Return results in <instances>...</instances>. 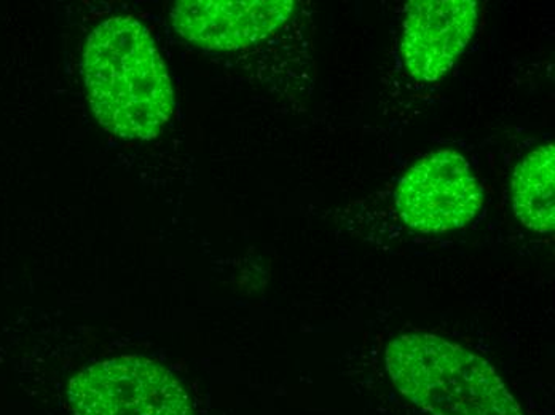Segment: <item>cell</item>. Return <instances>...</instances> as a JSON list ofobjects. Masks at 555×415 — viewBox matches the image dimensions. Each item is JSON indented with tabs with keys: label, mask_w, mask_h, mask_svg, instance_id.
I'll list each match as a JSON object with an SVG mask.
<instances>
[{
	"label": "cell",
	"mask_w": 555,
	"mask_h": 415,
	"mask_svg": "<svg viewBox=\"0 0 555 415\" xmlns=\"http://www.w3.org/2000/svg\"><path fill=\"white\" fill-rule=\"evenodd\" d=\"M82 70L91 109L115 137L152 140L171 119L176 103L167 64L138 20L117 16L94 28Z\"/></svg>",
	"instance_id": "cell-1"
},
{
	"label": "cell",
	"mask_w": 555,
	"mask_h": 415,
	"mask_svg": "<svg viewBox=\"0 0 555 415\" xmlns=\"http://www.w3.org/2000/svg\"><path fill=\"white\" fill-rule=\"evenodd\" d=\"M385 361L395 387L428 414L522 415L486 360L435 334L396 337Z\"/></svg>",
	"instance_id": "cell-2"
},
{
	"label": "cell",
	"mask_w": 555,
	"mask_h": 415,
	"mask_svg": "<svg viewBox=\"0 0 555 415\" xmlns=\"http://www.w3.org/2000/svg\"><path fill=\"white\" fill-rule=\"evenodd\" d=\"M67 400L76 415H194L179 380L141 356L91 364L70 380Z\"/></svg>",
	"instance_id": "cell-3"
},
{
	"label": "cell",
	"mask_w": 555,
	"mask_h": 415,
	"mask_svg": "<svg viewBox=\"0 0 555 415\" xmlns=\"http://www.w3.org/2000/svg\"><path fill=\"white\" fill-rule=\"evenodd\" d=\"M483 192L466 158L442 148L409 168L396 192L402 221L423 234L465 228L482 208Z\"/></svg>",
	"instance_id": "cell-4"
},
{
	"label": "cell",
	"mask_w": 555,
	"mask_h": 415,
	"mask_svg": "<svg viewBox=\"0 0 555 415\" xmlns=\"http://www.w3.org/2000/svg\"><path fill=\"white\" fill-rule=\"evenodd\" d=\"M296 9L293 0H181L172 7L171 23L199 49L230 52L272 36Z\"/></svg>",
	"instance_id": "cell-5"
},
{
	"label": "cell",
	"mask_w": 555,
	"mask_h": 415,
	"mask_svg": "<svg viewBox=\"0 0 555 415\" xmlns=\"http://www.w3.org/2000/svg\"><path fill=\"white\" fill-rule=\"evenodd\" d=\"M479 7L473 0H414L402 28L401 56L418 82H438L476 33Z\"/></svg>",
	"instance_id": "cell-6"
},
{
	"label": "cell",
	"mask_w": 555,
	"mask_h": 415,
	"mask_svg": "<svg viewBox=\"0 0 555 415\" xmlns=\"http://www.w3.org/2000/svg\"><path fill=\"white\" fill-rule=\"evenodd\" d=\"M513 208L519 221L538 234L555 229V148L547 144L530 152L513 177Z\"/></svg>",
	"instance_id": "cell-7"
}]
</instances>
